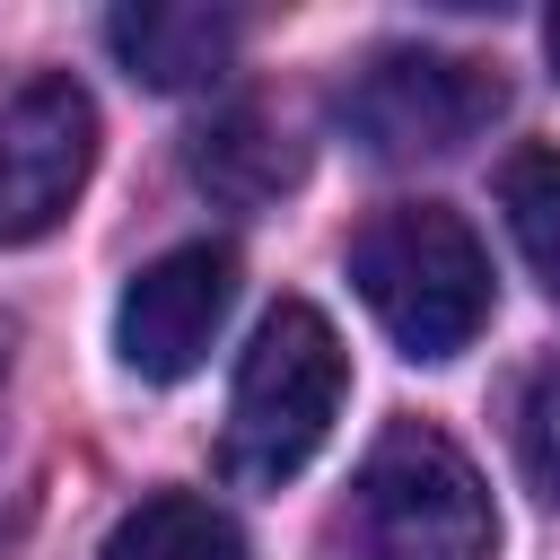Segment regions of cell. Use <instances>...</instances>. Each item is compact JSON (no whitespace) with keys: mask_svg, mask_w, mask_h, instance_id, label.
Listing matches in <instances>:
<instances>
[{"mask_svg":"<svg viewBox=\"0 0 560 560\" xmlns=\"http://www.w3.org/2000/svg\"><path fill=\"white\" fill-rule=\"evenodd\" d=\"M350 280L402 359H455L490 324V254L446 201H394L350 236Z\"/></svg>","mask_w":560,"mask_h":560,"instance_id":"6da1fadb","label":"cell"},{"mask_svg":"<svg viewBox=\"0 0 560 560\" xmlns=\"http://www.w3.org/2000/svg\"><path fill=\"white\" fill-rule=\"evenodd\" d=\"M341 394H350V359H341V332L324 324V306L306 298H280L245 359H236V394H228V472L245 490H280L315 464V446L332 438L341 420Z\"/></svg>","mask_w":560,"mask_h":560,"instance_id":"7a4b0ae2","label":"cell"},{"mask_svg":"<svg viewBox=\"0 0 560 560\" xmlns=\"http://www.w3.org/2000/svg\"><path fill=\"white\" fill-rule=\"evenodd\" d=\"M350 534H359V560H490L499 551V516L472 455L429 420H394L368 446L350 481Z\"/></svg>","mask_w":560,"mask_h":560,"instance_id":"3957f363","label":"cell"},{"mask_svg":"<svg viewBox=\"0 0 560 560\" xmlns=\"http://www.w3.org/2000/svg\"><path fill=\"white\" fill-rule=\"evenodd\" d=\"M508 114V79L472 52H438V44H385L350 70L341 88V131L385 158V166H420V158H455L472 149L490 122Z\"/></svg>","mask_w":560,"mask_h":560,"instance_id":"277c9868","label":"cell"},{"mask_svg":"<svg viewBox=\"0 0 560 560\" xmlns=\"http://www.w3.org/2000/svg\"><path fill=\"white\" fill-rule=\"evenodd\" d=\"M96 166V105L70 70L0 79V245H35L70 219Z\"/></svg>","mask_w":560,"mask_h":560,"instance_id":"5b68a950","label":"cell"},{"mask_svg":"<svg viewBox=\"0 0 560 560\" xmlns=\"http://www.w3.org/2000/svg\"><path fill=\"white\" fill-rule=\"evenodd\" d=\"M228 306H236V254L210 245V236L201 245H166L149 271H131V289L114 306V350H122L131 376L184 385L210 359Z\"/></svg>","mask_w":560,"mask_h":560,"instance_id":"8992f818","label":"cell"},{"mask_svg":"<svg viewBox=\"0 0 560 560\" xmlns=\"http://www.w3.org/2000/svg\"><path fill=\"white\" fill-rule=\"evenodd\" d=\"M236 9H210V0H131L105 18V44L114 61L158 88V96H184V88H210L228 61H236Z\"/></svg>","mask_w":560,"mask_h":560,"instance_id":"52a82bcc","label":"cell"},{"mask_svg":"<svg viewBox=\"0 0 560 560\" xmlns=\"http://www.w3.org/2000/svg\"><path fill=\"white\" fill-rule=\"evenodd\" d=\"M184 166H192L201 192H219V201H236V210H262V201H280V192L306 175V140H298L271 105H219V114L192 131Z\"/></svg>","mask_w":560,"mask_h":560,"instance_id":"ba28073f","label":"cell"},{"mask_svg":"<svg viewBox=\"0 0 560 560\" xmlns=\"http://www.w3.org/2000/svg\"><path fill=\"white\" fill-rule=\"evenodd\" d=\"M96 560H254V551H245V534H236L228 508H210V499H192V490H149V499L105 534Z\"/></svg>","mask_w":560,"mask_h":560,"instance_id":"9c48e42d","label":"cell"},{"mask_svg":"<svg viewBox=\"0 0 560 560\" xmlns=\"http://www.w3.org/2000/svg\"><path fill=\"white\" fill-rule=\"evenodd\" d=\"M499 210H508V236H516L525 271L560 306V149H516L499 166Z\"/></svg>","mask_w":560,"mask_h":560,"instance_id":"30bf717a","label":"cell"},{"mask_svg":"<svg viewBox=\"0 0 560 560\" xmlns=\"http://www.w3.org/2000/svg\"><path fill=\"white\" fill-rule=\"evenodd\" d=\"M516 464H525V481L560 508V359L534 368L525 394H516Z\"/></svg>","mask_w":560,"mask_h":560,"instance_id":"8fae6325","label":"cell"},{"mask_svg":"<svg viewBox=\"0 0 560 560\" xmlns=\"http://www.w3.org/2000/svg\"><path fill=\"white\" fill-rule=\"evenodd\" d=\"M542 52H551V79H560V9L542 18Z\"/></svg>","mask_w":560,"mask_h":560,"instance_id":"7c38bea8","label":"cell"}]
</instances>
